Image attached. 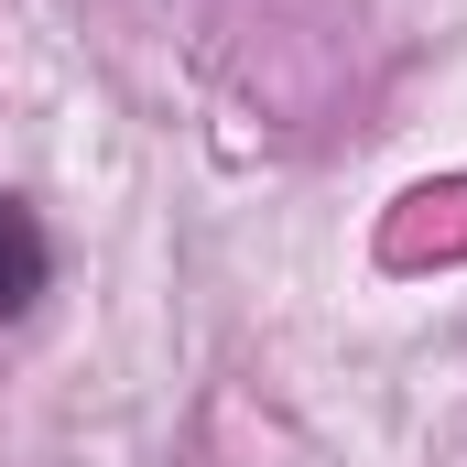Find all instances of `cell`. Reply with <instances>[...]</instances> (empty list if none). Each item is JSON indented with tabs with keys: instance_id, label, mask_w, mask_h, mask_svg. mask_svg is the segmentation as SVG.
<instances>
[{
	"instance_id": "1",
	"label": "cell",
	"mask_w": 467,
	"mask_h": 467,
	"mask_svg": "<svg viewBox=\"0 0 467 467\" xmlns=\"http://www.w3.org/2000/svg\"><path fill=\"white\" fill-rule=\"evenodd\" d=\"M44 294H55V239L22 196H0V327H22Z\"/></svg>"
}]
</instances>
